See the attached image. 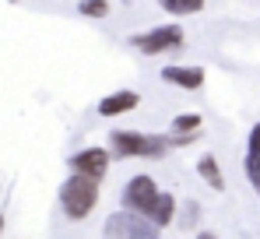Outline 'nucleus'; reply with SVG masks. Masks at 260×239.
<instances>
[{
    "instance_id": "obj_1",
    "label": "nucleus",
    "mask_w": 260,
    "mask_h": 239,
    "mask_svg": "<svg viewBox=\"0 0 260 239\" xmlns=\"http://www.w3.org/2000/svg\"><path fill=\"white\" fill-rule=\"evenodd\" d=\"M166 152H169V137H162V134H141V130H113L109 134L113 159H162Z\"/></svg>"
},
{
    "instance_id": "obj_2",
    "label": "nucleus",
    "mask_w": 260,
    "mask_h": 239,
    "mask_svg": "<svg viewBox=\"0 0 260 239\" xmlns=\"http://www.w3.org/2000/svg\"><path fill=\"white\" fill-rule=\"evenodd\" d=\"M99 204V180H88V176H67L63 187H60V207L71 222H81L95 211Z\"/></svg>"
},
{
    "instance_id": "obj_3",
    "label": "nucleus",
    "mask_w": 260,
    "mask_h": 239,
    "mask_svg": "<svg viewBox=\"0 0 260 239\" xmlns=\"http://www.w3.org/2000/svg\"><path fill=\"white\" fill-rule=\"evenodd\" d=\"M158 197H162V190H158V183L151 180V176H134L127 187H123V211H130V215H141V218H151L155 215V204H158Z\"/></svg>"
},
{
    "instance_id": "obj_4",
    "label": "nucleus",
    "mask_w": 260,
    "mask_h": 239,
    "mask_svg": "<svg viewBox=\"0 0 260 239\" xmlns=\"http://www.w3.org/2000/svg\"><path fill=\"white\" fill-rule=\"evenodd\" d=\"M106 239H158V225L151 218L130 215V211H113L106 218Z\"/></svg>"
},
{
    "instance_id": "obj_5",
    "label": "nucleus",
    "mask_w": 260,
    "mask_h": 239,
    "mask_svg": "<svg viewBox=\"0 0 260 239\" xmlns=\"http://www.w3.org/2000/svg\"><path fill=\"white\" fill-rule=\"evenodd\" d=\"M130 42H134L144 56H158V53H169V49H176V46L183 42V28H179V25H158V28L144 32V36H134Z\"/></svg>"
},
{
    "instance_id": "obj_6",
    "label": "nucleus",
    "mask_w": 260,
    "mask_h": 239,
    "mask_svg": "<svg viewBox=\"0 0 260 239\" xmlns=\"http://www.w3.org/2000/svg\"><path fill=\"white\" fill-rule=\"evenodd\" d=\"M109 148H85V152H78L74 159H71V172L74 176H88V180H102L106 172H109Z\"/></svg>"
},
{
    "instance_id": "obj_7",
    "label": "nucleus",
    "mask_w": 260,
    "mask_h": 239,
    "mask_svg": "<svg viewBox=\"0 0 260 239\" xmlns=\"http://www.w3.org/2000/svg\"><path fill=\"white\" fill-rule=\"evenodd\" d=\"M137 106H141V95L123 88V92H113V95H106L99 102V116H123V113L137 109Z\"/></svg>"
},
{
    "instance_id": "obj_8",
    "label": "nucleus",
    "mask_w": 260,
    "mask_h": 239,
    "mask_svg": "<svg viewBox=\"0 0 260 239\" xmlns=\"http://www.w3.org/2000/svg\"><path fill=\"white\" fill-rule=\"evenodd\" d=\"M162 81H169L176 88H186V92H197L204 84V71L201 67H162Z\"/></svg>"
},
{
    "instance_id": "obj_9",
    "label": "nucleus",
    "mask_w": 260,
    "mask_h": 239,
    "mask_svg": "<svg viewBox=\"0 0 260 239\" xmlns=\"http://www.w3.org/2000/svg\"><path fill=\"white\" fill-rule=\"evenodd\" d=\"M246 180L260 197V123H253L250 141H246Z\"/></svg>"
},
{
    "instance_id": "obj_10",
    "label": "nucleus",
    "mask_w": 260,
    "mask_h": 239,
    "mask_svg": "<svg viewBox=\"0 0 260 239\" xmlns=\"http://www.w3.org/2000/svg\"><path fill=\"white\" fill-rule=\"evenodd\" d=\"M197 176H201L211 190H225V176H221V169H218L215 155H201V162H197Z\"/></svg>"
},
{
    "instance_id": "obj_11",
    "label": "nucleus",
    "mask_w": 260,
    "mask_h": 239,
    "mask_svg": "<svg viewBox=\"0 0 260 239\" xmlns=\"http://www.w3.org/2000/svg\"><path fill=\"white\" fill-rule=\"evenodd\" d=\"M173 215H176V197H173V194H162V197H158V204H155L151 222H155L158 229H166V225L173 222Z\"/></svg>"
},
{
    "instance_id": "obj_12",
    "label": "nucleus",
    "mask_w": 260,
    "mask_h": 239,
    "mask_svg": "<svg viewBox=\"0 0 260 239\" xmlns=\"http://www.w3.org/2000/svg\"><path fill=\"white\" fill-rule=\"evenodd\" d=\"M173 130H176V137H193V134L201 130V113H183V116H176Z\"/></svg>"
},
{
    "instance_id": "obj_13",
    "label": "nucleus",
    "mask_w": 260,
    "mask_h": 239,
    "mask_svg": "<svg viewBox=\"0 0 260 239\" xmlns=\"http://www.w3.org/2000/svg\"><path fill=\"white\" fill-rule=\"evenodd\" d=\"M162 7L169 14H201L204 11V0H166Z\"/></svg>"
},
{
    "instance_id": "obj_14",
    "label": "nucleus",
    "mask_w": 260,
    "mask_h": 239,
    "mask_svg": "<svg viewBox=\"0 0 260 239\" xmlns=\"http://www.w3.org/2000/svg\"><path fill=\"white\" fill-rule=\"evenodd\" d=\"M78 11H81L85 18H106V14H109L113 7H109V4H102V0H95V4H81Z\"/></svg>"
},
{
    "instance_id": "obj_15",
    "label": "nucleus",
    "mask_w": 260,
    "mask_h": 239,
    "mask_svg": "<svg viewBox=\"0 0 260 239\" xmlns=\"http://www.w3.org/2000/svg\"><path fill=\"white\" fill-rule=\"evenodd\" d=\"M193 222H197V204H186V211H183V229H193Z\"/></svg>"
},
{
    "instance_id": "obj_16",
    "label": "nucleus",
    "mask_w": 260,
    "mask_h": 239,
    "mask_svg": "<svg viewBox=\"0 0 260 239\" xmlns=\"http://www.w3.org/2000/svg\"><path fill=\"white\" fill-rule=\"evenodd\" d=\"M197 239H218L215 232H208V229H204V232H197Z\"/></svg>"
},
{
    "instance_id": "obj_17",
    "label": "nucleus",
    "mask_w": 260,
    "mask_h": 239,
    "mask_svg": "<svg viewBox=\"0 0 260 239\" xmlns=\"http://www.w3.org/2000/svg\"><path fill=\"white\" fill-rule=\"evenodd\" d=\"M0 236H4V215H0Z\"/></svg>"
}]
</instances>
